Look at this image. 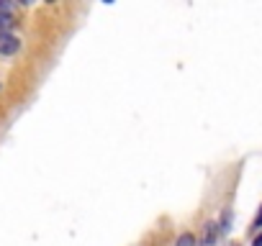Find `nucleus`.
Instances as JSON below:
<instances>
[{"mask_svg":"<svg viewBox=\"0 0 262 246\" xmlns=\"http://www.w3.org/2000/svg\"><path fill=\"white\" fill-rule=\"evenodd\" d=\"M254 246H262V233H259V236L254 238Z\"/></svg>","mask_w":262,"mask_h":246,"instance_id":"obj_6","label":"nucleus"},{"mask_svg":"<svg viewBox=\"0 0 262 246\" xmlns=\"http://www.w3.org/2000/svg\"><path fill=\"white\" fill-rule=\"evenodd\" d=\"M18 49H21V41H18L13 33H0V54L11 57V54H16Z\"/></svg>","mask_w":262,"mask_h":246,"instance_id":"obj_1","label":"nucleus"},{"mask_svg":"<svg viewBox=\"0 0 262 246\" xmlns=\"http://www.w3.org/2000/svg\"><path fill=\"white\" fill-rule=\"evenodd\" d=\"M254 228H262V211H259V216L254 218Z\"/></svg>","mask_w":262,"mask_h":246,"instance_id":"obj_5","label":"nucleus"},{"mask_svg":"<svg viewBox=\"0 0 262 246\" xmlns=\"http://www.w3.org/2000/svg\"><path fill=\"white\" fill-rule=\"evenodd\" d=\"M216 236H218V226H216V223H206V226H203V238H201V243H203V246H213V243H216Z\"/></svg>","mask_w":262,"mask_h":246,"instance_id":"obj_2","label":"nucleus"},{"mask_svg":"<svg viewBox=\"0 0 262 246\" xmlns=\"http://www.w3.org/2000/svg\"><path fill=\"white\" fill-rule=\"evenodd\" d=\"M175 246H196V236H193V233H182Z\"/></svg>","mask_w":262,"mask_h":246,"instance_id":"obj_3","label":"nucleus"},{"mask_svg":"<svg viewBox=\"0 0 262 246\" xmlns=\"http://www.w3.org/2000/svg\"><path fill=\"white\" fill-rule=\"evenodd\" d=\"M11 26H13V16H3V13H0V33H8Z\"/></svg>","mask_w":262,"mask_h":246,"instance_id":"obj_4","label":"nucleus"}]
</instances>
